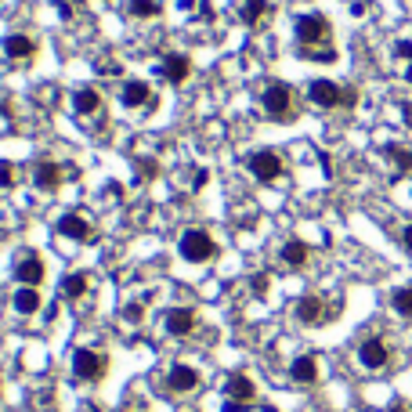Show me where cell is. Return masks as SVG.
<instances>
[{
	"instance_id": "obj_1",
	"label": "cell",
	"mask_w": 412,
	"mask_h": 412,
	"mask_svg": "<svg viewBox=\"0 0 412 412\" xmlns=\"http://www.w3.org/2000/svg\"><path fill=\"white\" fill-rule=\"evenodd\" d=\"M178 253L185 260H192V264H203V260H213L217 243L210 239L206 228H185V235L178 239Z\"/></svg>"
},
{
	"instance_id": "obj_2",
	"label": "cell",
	"mask_w": 412,
	"mask_h": 412,
	"mask_svg": "<svg viewBox=\"0 0 412 412\" xmlns=\"http://www.w3.org/2000/svg\"><path fill=\"white\" fill-rule=\"evenodd\" d=\"M264 113H268V120H275V123H282V120H293L297 113H293V91L286 83H278V80H271L268 87H264Z\"/></svg>"
},
{
	"instance_id": "obj_3",
	"label": "cell",
	"mask_w": 412,
	"mask_h": 412,
	"mask_svg": "<svg viewBox=\"0 0 412 412\" xmlns=\"http://www.w3.org/2000/svg\"><path fill=\"white\" fill-rule=\"evenodd\" d=\"M329 18L325 15H300L297 18V43H300V51H315L318 43L329 40Z\"/></svg>"
},
{
	"instance_id": "obj_4",
	"label": "cell",
	"mask_w": 412,
	"mask_h": 412,
	"mask_svg": "<svg viewBox=\"0 0 412 412\" xmlns=\"http://www.w3.org/2000/svg\"><path fill=\"white\" fill-rule=\"evenodd\" d=\"M105 369H108L105 355L91 351V347H80V351L73 355V376L83 380V383H98L105 376Z\"/></svg>"
},
{
	"instance_id": "obj_5",
	"label": "cell",
	"mask_w": 412,
	"mask_h": 412,
	"mask_svg": "<svg viewBox=\"0 0 412 412\" xmlns=\"http://www.w3.org/2000/svg\"><path fill=\"white\" fill-rule=\"evenodd\" d=\"M246 170L253 173L257 181H275L278 173L286 170V163H282V156H278V152L264 148V152H253V156L246 159Z\"/></svg>"
},
{
	"instance_id": "obj_6",
	"label": "cell",
	"mask_w": 412,
	"mask_h": 412,
	"mask_svg": "<svg viewBox=\"0 0 412 412\" xmlns=\"http://www.w3.org/2000/svg\"><path fill=\"white\" fill-rule=\"evenodd\" d=\"M199 373H195L192 365H185V362H178L166 373V387H170V395H192V390H199Z\"/></svg>"
},
{
	"instance_id": "obj_7",
	"label": "cell",
	"mask_w": 412,
	"mask_h": 412,
	"mask_svg": "<svg viewBox=\"0 0 412 412\" xmlns=\"http://www.w3.org/2000/svg\"><path fill=\"white\" fill-rule=\"evenodd\" d=\"M58 235L73 239V243H91V239H94V228H91V221H87V217H80V213H62V217H58Z\"/></svg>"
},
{
	"instance_id": "obj_8",
	"label": "cell",
	"mask_w": 412,
	"mask_h": 412,
	"mask_svg": "<svg viewBox=\"0 0 412 412\" xmlns=\"http://www.w3.org/2000/svg\"><path fill=\"white\" fill-rule=\"evenodd\" d=\"M308 98L318 108H336L340 98H343V91H340V83H333V80H311L308 83Z\"/></svg>"
},
{
	"instance_id": "obj_9",
	"label": "cell",
	"mask_w": 412,
	"mask_h": 412,
	"mask_svg": "<svg viewBox=\"0 0 412 412\" xmlns=\"http://www.w3.org/2000/svg\"><path fill=\"white\" fill-rule=\"evenodd\" d=\"M358 362H362L365 369H383V365L390 362L387 343H383L380 336H369V340H362V347H358Z\"/></svg>"
},
{
	"instance_id": "obj_10",
	"label": "cell",
	"mask_w": 412,
	"mask_h": 412,
	"mask_svg": "<svg viewBox=\"0 0 412 412\" xmlns=\"http://www.w3.org/2000/svg\"><path fill=\"white\" fill-rule=\"evenodd\" d=\"M225 395H228V402L250 405V402L257 398V387H253V380H250L246 373H232V376L225 380Z\"/></svg>"
},
{
	"instance_id": "obj_11",
	"label": "cell",
	"mask_w": 412,
	"mask_h": 412,
	"mask_svg": "<svg viewBox=\"0 0 412 412\" xmlns=\"http://www.w3.org/2000/svg\"><path fill=\"white\" fill-rule=\"evenodd\" d=\"M163 325H166L170 336H188L195 329V311L192 308H170L166 318H163Z\"/></svg>"
},
{
	"instance_id": "obj_12",
	"label": "cell",
	"mask_w": 412,
	"mask_h": 412,
	"mask_svg": "<svg viewBox=\"0 0 412 412\" xmlns=\"http://www.w3.org/2000/svg\"><path fill=\"white\" fill-rule=\"evenodd\" d=\"M33 185H36L40 192H55V188L62 185V166L51 163V159H40V163L33 166Z\"/></svg>"
},
{
	"instance_id": "obj_13",
	"label": "cell",
	"mask_w": 412,
	"mask_h": 412,
	"mask_svg": "<svg viewBox=\"0 0 412 412\" xmlns=\"http://www.w3.org/2000/svg\"><path fill=\"white\" fill-rule=\"evenodd\" d=\"M15 278L22 282V286H40L43 282V260L36 253H26L18 260V268H15Z\"/></svg>"
},
{
	"instance_id": "obj_14",
	"label": "cell",
	"mask_w": 412,
	"mask_h": 412,
	"mask_svg": "<svg viewBox=\"0 0 412 412\" xmlns=\"http://www.w3.org/2000/svg\"><path fill=\"white\" fill-rule=\"evenodd\" d=\"M293 311H297V322H304V325H318V322H325V304H322L318 297H300Z\"/></svg>"
},
{
	"instance_id": "obj_15",
	"label": "cell",
	"mask_w": 412,
	"mask_h": 412,
	"mask_svg": "<svg viewBox=\"0 0 412 412\" xmlns=\"http://www.w3.org/2000/svg\"><path fill=\"white\" fill-rule=\"evenodd\" d=\"M4 55L15 58V62H26V58L36 55V40H33V36H22V33H11V36L4 40Z\"/></svg>"
},
{
	"instance_id": "obj_16",
	"label": "cell",
	"mask_w": 412,
	"mask_h": 412,
	"mask_svg": "<svg viewBox=\"0 0 412 412\" xmlns=\"http://www.w3.org/2000/svg\"><path fill=\"white\" fill-rule=\"evenodd\" d=\"M123 105H127V108L152 105V87H148L145 80H127V83H123Z\"/></svg>"
},
{
	"instance_id": "obj_17",
	"label": "cell",
	"mask_w": 412,
	"mask_h": 412,
	"mask_svg": "<svg viewBox=\"0 0 412 412\" xmlns=\"http://www.w3.org/2000/svg\"><path fill=\"white\" fill-rule=\"evenodd\" d=\"M290 376H293V383H315L318 380V362L311 358V355H300V358H293V365H290Z\"/></svg>"
},
{
	"instance_id": "obj_18",
	"label": "cell",
	"mask_w": 412,
	"mask_h": 412,
	"mask_svg": "<svg viewBox=\"0 0 412 412\" xmlns=\"http://www.w3.org/2000/svg\"><path fill=\"white\" fill-rule=\"evenodd\" d=\"M188 73H192L188 55H166V62H163V76H166V83H185Z\"/></svg>"
},
{
	"instance_id": "obj_19",
	"label": "cell",
	"mask_w": 412,
	"mask_h": 412,
	"mask_svg": "<svg viewBox=\"0 0 412 412\" xmlns=\"http://www.w3.org/2000/svg\"><path fill=\"white\" fill-rule=\"evenodd\" d=\"M11 304H15L18 315H36V311H40V293H36V286H18V293L11 297Z\"/></svg>"
},
{
	"instance_id": "obj_20",
	"label": "cell",
	"mask_w": 412,
	"mask_h": 412,
	"mask_svg": "<svg viewBox=\"0 0 412 412\" xmlns=\"http://www.w3.org/2000/svg\"><path fill=\"white\" fill-rule=\"evenodd\" d=\"M278 257L286 260L290 268H304V264H308V257H311V250H308V243H300V239H290Z\"/></svg>"
},
{
	"instance_id": "obj_21",
	"label": "cell",
	"mask_w": 412,
	"mask_h": 412,
	"mask_svg": "<svg viewBox=\"0 0 412 412\" xmlns=\"http://www.w3.org/2000/svg\"><path fill=\"white\" fill-rule=\"evenodd\" d=\"M73 105H76L80 116H91V113H98V108H101V94L94 91V87H83V91H76Z\"/></svg>"
},
{
	"instance_id": "obj_22",
	"label": "cell",
	"mask_w": 412,
	"mask_h": 412,
	"mask_svg": "<svg viewBox=\"0 0 412 412\" xmlns=\"http://www.w3.org/2000/svg\"><path fill=\"white\" fill-rule=\"evenodd\" d=\"M264 15H268V0H239V18L246 26H257Z\"/></svg>"
},
{
	"instance_id": "obj_23",
	"label": "cell",
	"mask_w": 412,
	"mask_h": 412,
	"mask_svg": "<svg viewBox=\"0 0 412 412\" xmlns=\"http://www.w3.org/2000/svg\"><path fill=\"white\" fill-rule=\"evenodd\" d=\"M383 156L398 166V173H409V170H412V148H402V145H383Z\"/></svg>"
},
{
	"instance_id": "obj_24",
	"label": "cell",
	"mask_w": 412,
	"mask_h": 412,
	"mask_svg": "<svg viewBox=\"0 0 412 412\" xmlns=\"http://www.w3.org/2000/svg\"><path fill=\"white\" fill-rule=\"evenodd\" d=\"M62 293L69 297V300H80V297L87 293V275H83V271L65 275V278H62Z\"/></svg>"
},
{
	"instance_id": "obj_25",
	"label": "cell",
	"mask_w": 412,
	"mask_h": 412,
	"mask_svg": "<svg viewBox=\"0 0 412 412\" xmlns=\"http://www.w3.org/2000/svg\"><path fill=\"white\" fill-rule=\"evenodd\" d=\"M390 308H395L398 315H405V318H412V286H402V290L390 293Z\"/></svg>"
},
{
	"instance_id": "obj_26",
	"label": "cell",
	"mask_w": 412,
	"mask_h": 412,
	"mask_svg": "<svg viewBox=\"0 0 412 412\" xmlns=\"http://www.w3.org/2000/svg\"><path fill=\"white\" fill-rule=\"evenodd\" d=\"M127 11L134 18H156L159 15V4L156 0H127Z\"/></svg>"
},
{
	"instance_id": "obj_27",
	"label": "cell",
	"mask_w": 412,
	"mask_h": 412,
	"mask_svg": "<svg viewBox=\"0 0 412 412\" xmlns=\"http://www.w3.org/2000/svg\"><path fill=\"white\" fill-rule=\"evenodd\" d=\"M134 170L141 173V181H152V178H156V170H159V163L152 159V156H145V159H138V163H134Z\"/></svg>"
},
{
	"instance_id": "obj_28",
	"label": "cell",
	"mask_w": 412,
	"mask_h": 412,
	"mask_svg": "<svg viewBox=\"0 0 412 412\" xmlns=\"http://www.w3.org/2000/svg\"><path fill=\"white\" fill-rule=\"evenodd\" d=\"M15 185V170L11 163H0V188H11Z\"/></svg>"
},
{
	"instance_id": "obj_29",
	"label": "cell",
	"mask_w": 412,
	"mask_h": 412,
	"mask_svg": "<svg viewBox=\"0 0 412 412\" xmlns=\"http://www.w3.org/2000/svg\"><path fill=\"white\" fill-rule=\"evenodd\" d=\"M123 315H127L130 322H141V318H145V304H130V308H127Z\"/></svg>"
},
{
	"instance_id": "obj_30",
	"label": "cell",
	"mask_w": 412,
	"mask_h": 412,
	"mask_svg": "<svg viewBox=\"0 0 412 412\" xmlns=\"http://www.w3.org/2000/svg\"><path fill=\"white\" fill-rule=\"evenodd\" d=\"M210 181V173H206V166H195V178H192V188H203Z\"/></svg>"
},
{
	"instance_id": "obj_31",
	"label": "cell",
	"mask_w": 412,
	"mask_h": 412,
	"mask_svg": "<svg viewBox=\"0 0 412 412\" xmlns=\"http://www.w3.org/2000/svg\"><path fill=\"white\" fill-rule=\"evenodd\" d=\"M395 55H398V58H409V62H412V43H409V40H398V43H395Z\"/></svg>"
},
{
	"instance_id": "obj_32",
	"label": "cell",
	"mask_w": 412,
	"mask_h": 412,
	"mask_svg": "<svg viewBox=\"0 0 412 412\" xmlns=\"http://www.w3.org/2000/svg\"><path fill=\"white\" fill-rule=\"evenodd\" d=\"M358 101V91H351V87H347V91H343V98H340V105H347V108H351Z\"/></svg>"
},
{
	"instance_id": "obj_33",
	"label": "cell",
	"mask_w": 412,
	"mask_h": 412,
	"mask_svg": "<svg viewBox=\"0 0 412 412\" xmlns=\"http://www.w3.org/2000/svg\"><path fill=\"white\" fill-rule=\"evenodd\" d=\"M253 290H257V293H268V275H257V278H253Z\"/></svg>"
},
{
	"instance_id": "obj_34",
	"label": "cell",
	"mask_w": 412,
	"mask_h": 412,
	"mask_svg": "<svg viewBox=\"0 0 412 412\" xmlns=\"http://www.w3.org/2000/svg\"><path fill=\"white\" fill-rule=\"evenodd\" d=\"M243 409H246L243 402H225V412H243Z\"/></svg>"
},
{
	"instance_id": "obj_35",
	"label": "cell",
	"mask_w": 412,
	"mask_h": 412,
	"mask_svg": "<svg viewBox=\"0 0 412 412\" xmlns=\"http://www.w3.org/2000/svg\"><path fill=\"white\" fill-rule=\"evenodd\" d=\"M402 113H405V123L412 127V101H409V105H402Z\"/></svg>"
},
{
	"instance_id": "obj_36",
	"label": "cell",
	"mask_w": 412,
	"mask_h": 412,
	"mask_svg": "<svg viewBox=\"0 0 412 412\" xmlns=\"http://www.w3.org/2000/svg\"><path fill=\"white\" fill-rule=\"evenodd\" d=\"M390 412H409V405L405 402H395V405H390Z\"/></svg>"
},
{
	"instance_id": "obj_37",
	"label": "cell",
	"mask_w": 412,
	"mask_h": 412,
	"mask_svg": "<svg viewBox=\"0 0 412 412\" xmlns=\"http://www.w3.org/2000/svg\"><path fill=\"white\" fill-rule=\"evenodd\" d=\"M405 246H409V250H412V225H409V228H405Z\"/></svg>"
},
{
	"instance_id": "obj_38",
	"label": "cell",
	"mask_w": 412,
	"mask_h": 412,
	"mask_svg": "<svg viewBox=\"0 0 412 412\" xmlns=\"http://www.w3.org/2000/svg\"><path fill=\"white\" fill-rule=\"evenodd\" d=\"M409 83H412V65H409Z\"/></svg>"
},
{
	"instance_id": "obj_39",
	"label": "cell",
	"mask_w": 412,
	"mask_h": 412,
	"mask_svg": "<svg viewBox=\"0 0 412 412\" xmlns=\"http://www.w3.org/2000/svg\"><path fill=\"white\" fill-rule=\"evenodd\" d=\"M123 412H130V409H123Z\"/></svg>"
}]
</instances>
